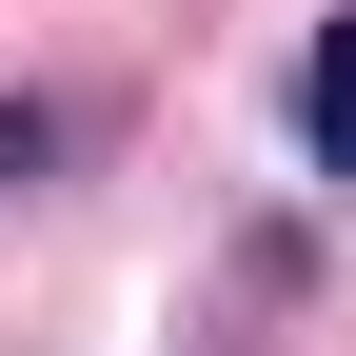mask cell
<instances>
[{
  "mask_svg": "<svg viewBox=\"0 0 356 356\" xmlns=\"http://www.w3.org/2000/svg\"><path fill=\"white\" fill-rule=\"evenodd\" d=\"M297 139H317V178H356V0H337L317 60H297Z\"/></svg>",
  "mask_w": 356,
  "mask_h": 356,
  "instance_id": "6da1fadb",
  "label": "cell"
},
{
  "mask_svg": "<svg viewBox=\"0 0 356 356\" xmlns=\"http://www.w3.org/2000/svg\"><path fill=\"white\" fill-rule=\"evenodd\" d=\"M60 159V99H0V178H40Z\"/></svg>",
  "mask_w": 356,
  "mask_h": 356,
  "instance_id": "7a4b0ae2",
  "label": "cell"
}]
</instances>
